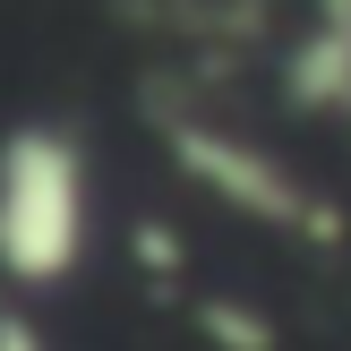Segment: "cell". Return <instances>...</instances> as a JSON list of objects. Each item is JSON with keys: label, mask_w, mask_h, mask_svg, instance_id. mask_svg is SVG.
<instances>
[{"label": "cell", "mask_w": 351, "mask_h": 351, "mask_svg": "<svg viewBox=\"0 0 351 351\" xmlns=\"http://www.w3.org/2000/svg\"><path fill=\"white\" fill-rule=\"evenodd\" d=\"M0 351H51V343H43V326L26 308H0Z\"/></svg>", "instance_id": "3957f363"}, {"label": "cell", "mask_w": 351, "mask_h": 351, "mask_svg": "<svg viewBox=\"0 0 351 351\" xmlns=\"http://www.w3.org/2000/svg\"><path fill=\"white\" fill-rule=\"evenodd\" d=\"M86 257V163L60 129H17L0 146V266L17 283H60Z\"/></svg>", "instance_id": "6da1fadb"}, {"label": "cell", "mask_w": 351, "mask_h": 351, "mask_svg": "<svg viewBox=\"0 0 351 351\" xmlns=\"http://www.w3.org/2000/svg\"><path fill=\"white\" fill-rule=\"evenodd\" d=\"M180 163L197 171L206 189H215L223 206H240V215H257V223H274V232H335V215H326L317 197H308V180L300 171H283L274 154H257V146H240V137H215V129H180Z\"/></svg>", "instance_id": "7a4b0ae2"}]
</instances>
